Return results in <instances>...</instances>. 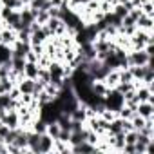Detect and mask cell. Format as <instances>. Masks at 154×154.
Returning a JSON list of instances; mask_svg holds the SVG:
<instances>
[{"label":"cell","mask_w":154,"mask_h":154,"mask_svg":"<svg viewBox=\"0 0 154 154\" xmlns=\"http://www.w3.org/2000/svg\"><path fill=\"white\" fill-rule=\"evenodd\" d=\"M36 80H38V82H42L44 85L51 82V74H49V71H47L45 67H40V69H38V76H36Z\"/></svg>","instance_id":"44dd1931"},{"label":"cell","mask_w":154,"mask_h":154,"mask_svg":"<svg viewBox=\"0 0 154 154\" xmlns=\"http://www.w3.org/2000/svg\"><path fill=\"white\" fill-rule=\"evenodd\" d=\"M141 13L147 17H154V0H145V2L140 6Z\"/></svg>","instance_id":"ffe728a7"},{"label":"cell","mask_w":154,"mask_h":154,"mask_svg":"<svg viewBox=\"0 0 154 154\" xmlns=\"http://www.w3.org/2000/svg\"><path fill=\"white\" fill-rule=\"evenodd\" d=\"M20 22H22V27H29V26L35 22V11H33L29 6H26V8L20 11Z\"/></svg>","instance_id":"8fae6325"},{"label":"cell","mask_w":154,"mask_h":154,"mask_svg":"<svg viewBox=\"0 0 154 154\" xmlns=\"http://www.w3.org/2000/svg\"><path fill=\"white\" fill-rule=\"evenodd\" d=\"M53 138L49 134H40V141H38V154H51L53 152Z\"/></svg>","instance_id":"277c9868"},{"label":"cell","mask_w":154,"mask_h":154,"mask_svg":"<svg viewBox=\"0 0 154 154\" xmlns=\"http://www.w3.org/2000/svg\"><path fill=\"white\" fill-rule=\"evenodd\" d=\"M71 152L72 154H93L96 152V147L91 145L89 141H82L78 145H71Z\"/></svg>","instance_id":"52a82bcc"},{"label":"cell","mask_w":154,"mask_h":154,"mask_svg":"<svg viewBox=\"0 0 154 154\" xmlns=\"http://www.w3.org/2000/svg\"><path fill=\"white\" fill-rule=\"evenodd\" d=\"M129 0H118V4H127Z\"/></svg>","instance_id":"836d02e7"},{"label":"cell","mask_w":154,"mask_h":154,"mask_svg":"<svg viewBox=\"0 0 154 154\" xmlns=\"http://www.w3.org/2000/svg\"><path fill=\"white\" fill-rule=\"evenodd\" d=\"M134 127H132V123H131V120H122V131L123 132H129V131H132Z\"/></svg>","instance_id":"1f68e13d"},{"label":"cell","mask_w":154,"mask_h":154,"mask_svg":"<svg viewBox=\"0 0 154 154\" xmlns=\"http://www.w3.org/2000/svg\"><path fill=\"white\" fill-rule=\"evenodd\" d=\"M85 136H87V127H85V125H84L82 129H78V131H71L69 145H78V143L85 141Z\"/></svg>","instance_id":"9c48e42d"},{"label":"cell","mask_w":154,"mask_h":154,"mask_svg":"<svg viewBox=\"0 0 154 154\" xmlns=\"http://www.w3.org/2000/svg\"><path fill=\"white\" fill-rule=\"evenodd\" d=\"M91 91H93V94H96V96H105L107 94V91H109V87L105 85V82L103 80H93L91 82Z\"/></svg>","instance_id":"7c38bea8"},{"label":"cell","mask_w":154,"mask_h":154,"mask_svg":"<svg viewBox=\"0 0 154 154\" xmlns=\"http://www.w3.org/2000/svg\"><path fill=\"white\" fill-rule=\"evenodd\" d=\"M8 94H9V98H13V100H18L22 93H20V89H18L17 85H13V87H11V91H9Z\"/></svg>","instance_id":"4dcf8cb0"},{"label":"cell","mask_w":154,"mask_h":154,"mask_svg":"<svg viewBox=\"0 0 154 154\" xmlns=\"http://www.w3.org/2000/svg\"><path fill=\"white\" fill-rule=\"evenodd\" d=\"M49 63H51V58H49V54H45V53H44V54H40V56H38V60H36V65H38V67H45V69H47V67H49Z\"/></svg>","instance_id":"4316f807"},{"label":"cell","mask_w":154,"mask_h":154,"mask_svg":"<svg viewBox=\"0 0 154 154\" xmlns=\"http://www.w3.org/2000/svg\"><path fill=\"white\" fill-rule=\"evenodd\" d=\"M112 13L116 15V17H120V18H123L127 13H129V9H127V6L125 4H116L114 8H112Z\"/></svg>","instance_id":"d4e9b609"},{"label":"cell","mask_w":154,"mask_h":154,"mask_svg":"<svg viewBox=\"0 0 154 154\" xmlns=\"http://www.w3.org/2000/svg\"><path fill=\"white\" fill-rule=\"evenodd\" d=\"M17 42V31L11 27H0V45L9 47Z\"/></svg>","instance_id":"3957f363"},{"label":"cell","mask_w":154,"mask_h":154,"mask_svg":"<svg viewBox=\"0 0 154 154\" xmlns=\"http://www.w3.org/2000/svg\"><path fill=\"white\" fill-rule=\"evenodd\" d=\"M17 87L20 89V93L22 94H26V93H29V94H33V89H35V80H31V78H24L17 84Z\"/></svg>","instance_id":"5bb4252c"},{"label":"cell","mask_w":154,"mask_h":154,"mask_svg":"<svg viewBox=\"0 0 154 154\" xmlns=\"http://www.w3.org/2000/svg\"><path fill=\"white\" fill-rule=\"evenodd\" d=\"M29 8L33 11H40V9H49L51 4H49V0H31L29 2Z\"/></svg>","instance_id":"ac0fdd59"},{"label":"cell","mask_w":154,"mask_h":154,"mask_svg":"<svg viewBox=\"0 0 154 154\" xmlns=\"http://www.w3.org/2000/svg\"><path fill=\"white\" fill-rule=\"evenodd\" d=\"M103 105L111 111H116V114H118V111L123 107V94L118 93L116 89H109L107 94L103 96Z\"/></svg>","instance_id":"7a4b0ae2"},{"label":"cell","mask_w":154,"mask_h":154,"mask_svg":"<svg viewBox=\"0 0 154 154\" xmlns=\"http://www.w3.org/2000/svg\"><path fill=\"white\" fill-rule=\"evenodd\" d=\"M26 65V58L24 56H11V69L17 72H22Z\"/></svg>","instance_id":"e0dca14e"},{"label":"cell","mask_w":154,"mask_h":154,"mask_svg":"<svg viewBox=\"0 0 154 154\" xmlns=\"http://www.w3.org/2000/svg\"><path fill=\"white\" fill-rule=\"evenodd\" d=\"M131 123H132V127H134V131H140L143 125H145V118H141L140 114H136L134 112V116L131 118Z\"/></svg>","instance_id":"cb8c5ba5"},{"label":"cell","mask_w":154,"mask_h":154,"mask_svg":"<svg viewBox=\"0 0 154 154\" xmlns=\"http://www.w3.org/2000/svg\"><path fill=\"white\" fill-rule=\"evenodd\" d=\"M24 58H26V62H35V63H36V60H38V54H36L35 51H31V49H29V51L26 53V56H24Z\"/></svg>","instance_id":"f546056e"},{"label":"cell","mask_w":154,"mask_h":154,"mask_svg":"<svg viewBox=\"0 0 154 154\" xmlns=\"http://www.w3.org/2000/svg\"><path fill=\"white\" fill-rule=\"evenodd\" d=\"M45 127H47V123L40 118V116H36L35 120H33V123H31V127H29V131H33V132H38V134H44L45 132Z\"/></svg>","instance_id":"2e32d148"},{"label":"cell","mask_w":154,"mask_h":154,"mask_svg":"<svg viewBox=\"0 0 154 154\" xmlns=\"http://www.w3.org/2000/svg\"><path fill=\"white\" fill-rule=\"evenodd\" d=\"M45 134H49L53 140H56V138H58V134H60V125H58L56 122L47 123V127H45Z\"/></svg>","instance_id":"d6986e66"},{"label":"cell","mask_w":154,"mask_h":154,"mask_svg":"<svg viewBox=\"0 0 154 154\" xmlns=\"http://www.w3.org/2000/svg\"><path fill=\"white\" fill-rule=\"evenodd\" d=\"M136 114L141 118H152L154 116V103L152 102H140L136 107Z\"/></svg>","instance_id":"8992f818"},{"label":"cell","mask_w":154,"mask_h":154,"mask_svg":"<svg viewBox=\"0 0 154 154\" xmlns=\"http://www.w3.org/2000/svg\"><path fill=\"white\" fill-rule=\"evenodd\" d=\"M13 85H15V84H13L9 78H0V94H4V93H9Z\"/></svg>","instance_id":"7402d4cb"},{"label":"cell","mask_w":154,"mask_h":154,"mask_svg":"<svg viewBox=\"0 0 154 154\" xmlns=\"http://www.w3.org/2000/svg\"><path fill=\"white\" fill-rule=\"evenodd\" d=\"M38 65L35 63V62H26V65H24V71H22V74L26 76V78H31V80H36V76H38Z\"/></svg>","instance_id":"4fadbf2b"},{"label":"cell","mask_w":154,"mask_h":154,"mask_svg":"<svg viewBox=\"0 0 154 154\" xmlns=\"http://www.w3.org/2000/svg\"><path fill=\"white\" fill-rule=\"evenodd\" d=\"M49 4H51V8H62L63 0H49Z\"/></svg>","instance_id":"d6a6232c"},{"label":"cell","mask_w":154,"mask_h":154,"mask_svg":"<svg viewBox=\"0 0 154 154\" xmlns=\"http://www.w3.org/2000/svg\"><path fill=\"white\" fill-rule=\"evenodd\" d=\"M103 82L109 89H114L120 84V69H109L107 74L103 76Z\"/></svg>","instance_id":"5b68a950"},{"label":"cell","mask_w":154,"mask_h":154,"mask_svg":"<svg viewBox=\"0 0 154 154\" xmlns=\"http://www.w3.org/2000/svg\"><path fill=\"white\" fill-rule=\"evenodd\" d=\"M53 152H58V154H71V145H69L67 141L54 140V141H53Z\"/></svg>","instance_id":"9a60e30c"},{"label":"cell","mask_w":154,"mask_h":154,"mask_svg":"<svg viewBox=\"0 0 154 154\" xmlns=\"http://www.w3.org/2000/svg\"><path fill=\"white\" fill-rule=\"evenodd\" d=\"M123 138H125V143H131V145H132V143L138 140V131H134V129H132V131L125 132V136H123Z\"/></svg>","instance_id":"83f0119b"},{"label":"cell","mask_w":154,"mask_h":154,"mask_svg":"<svg viewBox=\"0 0 154 154\" xmlns=\"http://www.w3.org/2000/svg\"><path fill=\"white\" fill-rule=\"evenodd\" d=\"M136 29H143V31H154V17L141 15V17L136 20Z\"/></svg>","instance_id":"30bf717a"},{"label":"cell","mask_w":154,"mask_h":154,"mask_svg":"<svg viewBox=\"0 0 154 154\" xmlns=\"http://www.w3.org/2000/svg\"><path fill=\"white\" fill-rule=\"evenodd\" d=\"M98 116H100V118H103L105 122H112L118 114H116V111H111V109H107V107H105V109H102V112H100Z\"/></svg>","instance_id":"603a6c76"},{"label":"cell","mask_w":154,"mask_h":154,"mask_svg":"<svg viewBox=\"0 0 154 154\" xmlns=\"http://www.w3.org/2000/svg\"><path fill=\"white\" fill-rule=\"evenodd\" d=\"M2 123H6L9 129H18V127H20L18 112H17V111H8V112H6V116L2 118Z\"/></svg>","instance_id":"ba28073f"},{"label":"cell","mask_w":154,"mask_h":154,"mask_svg":"<svg viewBox=\"0 0 154 154\" xmlns=\"http://www.w3.org/2000/svg\"><path fill=\"white\" fill-rule=\"evenodd\" d=\"M125 60H127V65L131 67V65H147L149 62H154V56H150V54H147L143 49H138V51H127V56H125Z\"/></svg>","instance_id":"6da1fadb"},{"label":"cell","mask_w":154,"mask_h":154,"mask_svg":"<svg viewBox=\"0 0 154 154\" xmlns=\"http://www.w3.org/2000/svg\"><path fill=\"white\" fill-rule=\"evenodd\" d=\"M118 116H120L122 120H131V118L134 116V111H132V109H129L127 105H123V107L118 111Z\"/></svg>","instance_id":"484cf974"},{"label":"cell","mask_w":154,"mask_h":154,"mask_svg":"<svg viewBox=\"0 0 154 154\" xmlns=\"http://www.w3.org/2000/svg\"><path fill=\"white\" fill-rule=\"evenodd\" d=\"M33 98H35L33 94L26 93V94H20V98H18V100H20V103H22V105H29V103L33 102Z\"/></svg>","instance_id":"f1b7e54d"}]
</instances>
